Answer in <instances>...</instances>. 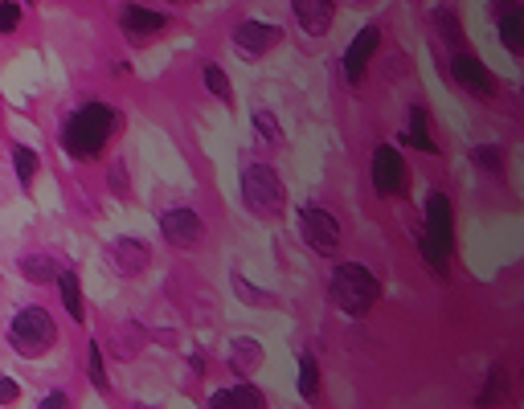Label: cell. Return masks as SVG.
I'll return each mask as SVG.
<instances>
[{"label": "cell", "mask_w": 524, "mask_h": 409, "mask_svg": "<svg viewBox=\"0 0 524 409\" xmlns=\"http://www.w3.org/2000/svg\"><path fill=\"white\" fill-rule=\"evenodd\" d=\"M119 123H123V115L115 107H107V103H82V107H74L66 115L58 144L74 160H99L103 148L111 144V135L119 131Z\"/></svg>", "instance_id": "1"}, {"label": "cell", "mask_w": 524, "mask_h": 409, "mask_svg": "<svg viewBox=\"0 0 524 409\" xmlns=\"http://www.w3.org/2000/svg\"><path fill=\"white\" fill-rule=\"evenodd\" d=\"M328 295H332V303L344 311V315H369L373 311V303H377V295H381V283L373 279V270L369 266H361V262H340L336 270H332V283H328Z\"/></svg>", "instance_id": "2"}, {"label": "cell", "mask_w": 524, "mask_h": 409, "mask_svg": "<svg viewBox=\"0 0 524 409\" xmlns=\"http://www.w3.org/2000/svg\"><path fill=\"white\" fill-rule=\"evenodd\" d=\"M422 258L434 275H447V262H451V246H455V209L443 193H430L426 197V230H422Z\"/></svg>", "instance_id": "3"}, {"label": "cell", "mask_w": 524, "mask_h": 409, "mask_svg": "<svg viewBox=\"0 0 524 409\" xmlns=\"http://www.w3.org/2000/svg\"><path fill=\"white\" fill-rule=\"evenodd\" d=\"M9 344L17 348V356L25 360H37V356H46L54 344H58V324H54V315L41 307V303H29L13 315V324H9Z\"/></svg>", "instance_id": "4"}, {"label": "cell", "mask_w": 524, "mask_h": 409, "mask_svg": "<svg viewBox=\"0 0 524 409\" xmlns=\"http://www.w3.org/2000/svg\"><path fill=\"white\" fill-rule=\"evenodd\" d=\"M242 205L254 217H279L287 205V189L271 164H246L242 168Z\"/></svg>", "instance_id": "5"}, {"label": "cell", "mask_w": 524, "mask_h": 409, "mask_svg": "<svg viewBox=\"0 0 524 409\" xmlns=\"http://www.w3.org/2000/svg\"><path fill=\"white\" fill-rule=\"evenodd\" d=\"M299 234H303V242H308L316 254H324V258L340 250V221L328 209H320V205H303L299 209Z\"/></svg>", "instance_id": "6"}, {"label": "cell", "mask_w": 524, "mask_h": 409, "mask_svg": "<svg viewBox=\"0 0 524 409\" xmlns=\"http://www.w3.org/2000/svg\"><path fill=\"white\" fill-rule=\"evenodd\" d=\"M160 234L172 250H193L205 238V221L197 209H164L160 213Z\"/></svg>", "instance_id": "7"}, {"label": "cell", "mask_w": 524, "mask_h": 409, "mask_svg": "<svg viewBox=\"0 0 524 409\" xmlns=\"http://www.w3.org/2000/svg\"><path fill=\"white\" fill-rule=\"evenodd\" d=\"M279 41H283V29L271 21H238V29H234V50L246 62H258L262 54H271Z\"/></svg>", "instance_id": "8"}, {"label": "cell", "mask_w": 524, "mask_h": 409, "mask_svg": "<svg viewBox=\"0 0 524 409\" xmlns=\"http://www.w3.org/2000/svg\"><path fill=\"white\" fill-rule=\"evenodd\" d=\"M119 29H123V37L131 45H148V41H156L168 29V17L156 13V9H144V5H127L119 13Z\"/></svg>", "instance_id": "9"}, {"label": "cell", "mask_w": 524, "mask_h": 409, "mask_svg": "<svg viewBox=\"0 0 524 409\" xmlns=\"http://www.w3.org/2000/svg\"><path fill=\"white\" fill-rule=\"evenodd\" d=\"M373 189H377L381 197H398V193L406 189V160L398 156V148L381 144V148L373 152Z\"/></svg>", "instance_id": "10"}, {"label": "cell", "mask_w": 524, "mask_h": 409, "mask_svg": "<svg viewBox=\"0 0 524 409\" xmlns=\"http://www.w3.org/2000/svg\"><path fill=\"white\" fill-rule=\"evenodd\" d=\"M377 45H381V29L377 25H365L353 41H348V50H344V78L353 82V86H361V78L369 70V58L377 54Z\"/></svg>", "instance_id": "11"}, {"label": "cell", "mask_w": 524, "mask_h": 409, "mask_svg": "<svg viewBox=\"0 0 524 409\" xmlns=\"http://www.w3.org/2000/svg\"><path fill=\"white\" fill-rule=\"evenodd\" d=\"M451 74H455V82H459L463 90H471V95H479V99H492V95H496L492 70L479 62V58H471V54H455V58H451Z\"/></svg>", "instance_id": "12"}, {"label": "cell", "mask_w": 524, "mask_h": 409, "mask_svg": "<svg viewBox=\"0 0 524 409\" xmlns=\"http://www.w3.org/2000/svg\"><path fill=\"white\" fill-rule=\"evenodd\" d=\"M291 13H295L299 29L308 37H324L332 29V21H336V5H328V0H295Z\"/></svg>", "instance_id": "13"}, {"label": "cell", "mask_w": 524, "mask_h": 409, "mask_svg": "<svg viewBox=\"0 0 524 409\" xmlns=\"http://www.w3.org/2000/svg\"><path fill=\"white\" fill-rule=\"evenodd\" d=\"M111 262H115L119 275H140V270H148V262H152V246L144 238H119L111 246Z\"/></svg>", "instance_id": "14"}, {"label": "cell", "mask_w": 524, "mask_h": 409, "mask_svg": "<svg viewBox=\"0 0 524 409\" xmlns=\"http://www.w3.org/2000/svg\"><path fill=\"white\" fill-rule=\"evenodd\" d=\"M209 409H267V397H262L258 385L250 381H238V385H226L209 397Z\"/></svg>", "instance_id": "15"}, {"label": "cell", "mask_w": 524, "mask_h": 409, "mask_svg": "<svg viewBox=\"0 0 524 409\" xmlns=\"http://www.w3.org/2000/svg\"><path fill=\"white\" fill-rule=\"evenodd\" d=\"M58 299H62V307H66V315H70L74 324H86L82 283H78V275H74V270H62V275H58Z\"/></svg>", "instance_id": "16"}, {"label": "cell", "mask_w": 524, "mask_h": 409, "mask_svg": "<svg viewBox=\"0 0 524 409\" xmlns=\"http://www.w3.org/2000/svg\"><path fill=\"white\" fill-rule=\"evenodd\" d=\"M17 266H21V275L29 283H58V275H62V266L50 254H25Z\"/></svg>", "instance_id": "17"}, {"label": "cell", "mask_w": 524, "mask_h": 409, "mask_svg": "<svg viewBox=\"0 0 524 409\" xmlns=\"http://www.w3.org/2000/svg\"><path fill=\"white\" fill-rule=\"evenodd\" d=\"M426 127H430V123H426V111H422V107H410V119H406V135H402V140H406L410 148L434 156L439 148H434V140H430V131H426Z\"/></svg>", "instance_id": "18"}, {"label": "cell", "mask_w": 524, "mask_h": 409, "mask_svg": "<svg viewBox=\"0 0 524 409\" xmlns=\"http://www.w3.org/2000/svg\"><path fill=\"white\" fill-rule=\"evenodd\" d=\"M500 41L512 54H524V9H500Z\"/></svg>", "instance_id": "19"}, {"label": "cell", "mask_w": 524, "mask_h": 409, "mask_svg": "<svg viewBox=\"0 0 524 409\" xmlns=\"http://www.w3.org/2000/svg\"><path fill=\"white\" fill-rule=\"evenodd\" d=\"M508 397V369L504 365H492L488 369V381H484V389L475 393V405H496V401H504Z\"/></svg>", "instance_id": "20"}, {"label": "cell", "mask_w": 524, "mask_h": 409, "mask_svg": "<svg viewBox=\"0 0 524 409\" xmlns=\"http://www.w3.org/2000/svg\"><path fill=\"white\" fill-rule=\"evenodd\" d=\"M299 397L303 401H316L320 397V365H316L312 352L299 356Z\"/></svg>", "instance_id": "21"}, {"label": "cell", "mask_w": 524, "mask_h": 409, "mask_svg": "<svg viewBox=\"0 0 524 409\" xmlns=\"http://www.w3.org/2000/svg\"><path fill=\"white\" fill-rule=\"evenodd\" d=\"M13 168H17V180L29 189L33 176H37V168H41V160H37V152H33L29 144H13Z\"/></svg>", "instance_id": "22"}, {"label": "cell", "mask_w": 524, "mask_h": 409, "mask_svg": "<svg viewBox=\"0 0 524 409\" xmlns=\"http://www.w3.org/2000/svg\"><path fill=\"white\" fill-rule=\"evenodd\" d=\"M86 373H91V385H95L99 393L111 397V381H107V365H103V348H99V340H91V348H86Z\"/></svg>", "instance_id": "23"}, {"label": "cell", "mask_w": 524, "mask_h": 409, "mask_svg": "<svg viewBox=\"0 0 524 409\" xmlns=\"http://www.w3.org/2000/svg\"><path fill=\"white\" fill-rule=\"evenodd\" d=\"M230 365H234L238 373H250V369H258V365H262V348H258L254 340H234Z\"/></svg>", "instance_id": "24"}, {"label": "cell", "mask_w": 524, "mask_h": 409, "mask_svg": "<svg viewBox=\"0 0 524 409\" xmlns=\"http://www.w3.org/2000/svg\"><path fill=\"white\" fill-rule=\"evenodd\" d=\"M205 90L217 103H230L234 107V86H230V78H226L222 66H205Z\"/></svg>", "instance_id": "25"}, {"label": "cell", "mask_w": 524, "mask_h": 409, "mask_svg": "<svg viewBox=\"0 0 524 409\" xmlns=\"http://www.w3.org/2000/svg\"><path fill=\"white\" fill-rule=\"evenodd\" d=\"M21 17H25V9L17 5V0H0V37H9V33H17Z\"/></svg>", "instance_id": "26"}, {"label": "cell", "mask_w": 524, "mask_h": 409, "mask_svg": "<svg viewBox=\"0 0 524 409\" xmlns=\"http://www.w3.org/2000/svg\"><path fill=\"white\" fill-rule=\"evenodd\" d=\"M254 131L262 135V140H271V144H283V131H279V123H275V115L271 111H254Z\"/></svg>", "instance_id": "27"}, {"label": "cell", "mask_w": 524, "mask_h": 409, "mask_svg": "<svg viewBox=\"0 0 524 409\" xmlns=\"http://www.w3.org/2000/svg\"><path fill=\"white\" fill-rule=\"evenodd\" d=\"M471 164L488 168V172H500V168H504V160H500V148H492V144H479V148H471Z\"/></svg>", "instance_id": "28"}, {"label": "cell", "mask_w": 524, "mask_h": 409, "mask_svg": "<svg viewBox=\"0 0 524 409\" xmlns=\"http://www.w3.org/2000/svg\"><path fill=\"white\" fill-rule=\"evenodd\" d=\"M21 397V385L13 377H0V405H13Z\"/></svg>", "instance_id": "29"}, {"label": "cell", "mask_w": 524, "mask_h": 409, "mask_svg": "<svg viewBox=\"0 0 524 409\" xmlns=\"http://www.w3.org/2000/svg\"><path fill=\"white\" fill-rule=\"evenodd\" d=\"M37 409H70V397L66 393H46L37 401Z\"/></svg>", "instance_id": "30"}, {"label": "cell", "mask_w": 524, "mask_h": 409, "mask_svg": "<svg viewBox=\"0 0 524 409\" xmlns=\"http://www.w3.org/2000/svg\"><path fill=\"white\" fill-rule=\"evenodd\" d=\"M136 409H148V405H136Z\"/></svg>", "instance_id": "31"}]
</instances>
